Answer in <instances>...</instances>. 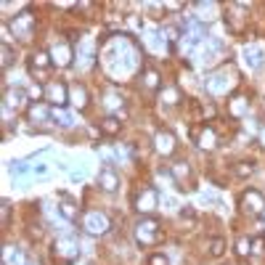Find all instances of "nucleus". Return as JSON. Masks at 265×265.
<instances>
[{"instance_id":"29","label":"nucleus","mask_w":265,"mask_h":265,"mask_svg":"<svg viewBox=\"0 0 265 265\" xmlns=\"http://www.w3.org/2000/svg\"><path fill=\"white\" fill-rule=\"evenodd\" d=\"M181 215H183V217H194V209H191V207H183Z\"/></svg>"},{"instance_id":"7","label":"nucleus","mask_w":265,"mask_h":265,"mask_svg":"<svg viewBox=\"0 0 265 265\" xmlns=\"http://www.w3.org/2000/svg\"><path fill=\"white\" fill-rule=\"evenodd\" d=\"M154 149L159 154H165V157H170V154L175 151V135L170 130H159L157 138H154Z\"/></svg>"},{"instance_id":"17","label":"nucleus","mask_w":265,"mask_h":265,"mask_svg":"<svg viewBox=\"0 0 265 265\" xmlns=\"http://www.w3.org/2000/svg\"><path fill=\"white\" fill-rule=\"evenodd\" d=\"M244 56H247V59H244V61H247V66H249V69H257V66L263 64V56H265V53L257 48V45H252V48H247Z\"/></svg>"},{"instance_id":"2","label":"nucleus","mask_w":265,"mask_h":265,"mask_svg":"<svg viewBox=\"0 0 265 265\" xmlns=\"http://www.w3.org/2000/svg\"><path fill=\"white\" fill-rule=\"evenodd\" d=\"M82 228L93 233V236H101V233L109 231V217L104 212H98V209H88L82 217Z\"/></svg>"},{"instance_id":"10","label":"nucleus","mask_w":265,"mask_h":265,"mask_svg":"<svg viewBox=\"0 0 265 265\" xmlns=\"http://www.w3.org/2000/svg\"><path fill=\"white\" fill-rule=\"evenodd\" d=\"M98 186H101L104 191H109V194L117 191V186H120V178H117L114 167H104V170H101V173H98Z\"/></svg>"},{"instance_id":"23","label":"nucleus","mask_w":265,"mask_h":265,"mask_svg":"<svg viewBox=\"0 0 265 265\" xmlns=\"http://www.w3.org/2000/svg\"><path fill=\"white\" fill-rule=\"evenodd\" d=\"M236 252H239V257H247L249 252H252V241H249L247 236H241L236 241Z\"/></svg>"},{"instance_id":"1","label":"nucleus","mask_w":265,"mask_h":265,"mask_svg":"<svg viewBox=\"0 0 265 265\" xmlns=\"http://www.w3.org/2000/svg\"><path fill=\"white\" fill-rule=\"evenodd\" d=\"M11 27H13V35L19 37V40H29V37L35 35V27H37V19L32 16L29 11H21L16 19L11 21Z\"/></svg>"},{"instance_id":"9","label":"nucleus","mask_w":265,"mask_h":265,"mask_svg":"<svg viewBox=\"0 0 265 265\" xmlns=\"http://www.w3.org/2000/svg\"><path fill=\"white\" fill-rule=\"evenodd\" d=\"M51 59H53V64H59V66H69L72 64V48H69L66 43H56L51 48Z\"/></svg>"},{"instance_id":"22","label":"nucleus","mask_w":265,"mask_h":265,"mask_svg":"<svg viewBox=\"0 0 265 265\" xmlns=\"http://www.w3.org/2000/svg\"><path fill=\"white\" fill-rule=\"evenodd\" d=\"M48 59H51L48 53H35V56H32V72H35L37 66H40V69H48V66H51Z\"/></svg>"},{"instance_id":"15","label":"nucleus","mask_w":265,"mask_h":265,"mask_svg":"<svg viewBox=\"0 0 265 265\" xmlns=\"http://www.w3.org/2000/svg\"><path fill=\"white\" fill-rule=\"evenodd\" d=\"M61 197H64V201H61L59 204V212L66 217V220H77V215H80V209H77V204L72 199H66V194H61Z\"/></svg>"},{"instance_id":"13","label":"nucleus","mask_w":265,"mask_h":265,"mask_svg":"<svg viewBox=\"0 0 265 265\" xmlns=\"http://www.w3.org/2000/svg\"><path fill=\"white\" fill-rule=\"evenodd\" d=\"M228 112H231V117H244L249 112V101L244 96H233L228 101Z\"/></svg>"},{"instance_id":"20","label":"nucleus","mask_w":265,"mask_h":265,"mask_svg":"<svg viewBox=\"0 0 265 265\" xmlns=\"http://www.w3.org/2000/svg\"><path fill=\"white\" fill-rule=\"evenodd\" d=\"M223 252H225V239H220V236L209 239V255H212V257H220Z\"/></svg>"},{"instance_id":"16","label":"nucleus","mask_w":265,"mask_h":265,"mask_svg":"<svg viewBox=\"0 0 265 265\" xmlns=\"http://www.w3.org/2000/svg\"><path fill=\"white\" fill-rule=\"evenodd\" d=\"M24 101H27V96H24L21 90H8V93H5L3 106H8V109H21V106H24Z\"/></svg>"},{"instance_id":"12","label":"nucleus","mask_w":265,"mask_h":265,"mask_svg":"<svg viewBox=\"0 0 265 265\" xmlns=\"http://www.w3.org/2000/svg\"><path fill=\"white\" fill-rule=\"evenodd\" d=\"M98 128H101L104 135H112V138H114V135H120V132H122V122L117 120V117H104Z\"/></svg>"},{"instance_id":"21","label":"nucleus","mask_w":265,"mask_h":265,"mask_svg":"<svg viewBox=\"0 0 265 265\" xmlns=\"http://www.w3.org/2000/svg\"><path fill=\"white\" fill-rule=\"evenodd\" d=\"M53 117H56V122L61 125V128H72V114L69 112H64V109H56V112H53Z\"/></svg>"},{"instance_id":"28","label":"nucleus","mask_w":265,"mask_h":265,"mask_svg":"<svg viewBox=\"0 0 265 265\" xmlns=\"http://www.w3.org/2000/svg\"><path fill=\"white\" fill-rule=\"evenodd\" d=\"M149 265H167V255H162V252L151 255V257H149Z\"/></svg>"},{"instance_id":"14","label":"nucleus","mask_w":265,"mask_h":265,"mask_svg":"<svg viewBox=\"0 0 265 265\" xmlns=\"http://www.w3.org/2000/svg\"><path fill=\"white\" fill-rule=\"evenodd\" d=\"M215 141H217V135H215V128H204V130H201V135L197 138L199 149H207V151H212L215 146H217Z\"/></svg>"},{"instance_id":"30","label":"nucleus","mask_w":265,"mask_h":265,"mask_svg":"<svg viewBox=\"0 0 265 265\" xmlns=\"http://www.w3.org/2000/svg\"><path fill=\"white\" fill-rule=\"evenodd\" d=\"M260 138H263V143H265V130H263V132H260Z\"/></svg>"},{"instance_id":"24","label":"nucleus","mask_w":265,"mask_h":265,"mask_svg":"<svg viewBox=\"0 0 265 265\" xmlns=\"http://www.w3.org/2000/svg\"><path fill=\"white\" fill-rule=\"evenodd\" d=\"M29 117H32V120H45V117H48V109L32 104V106H29Z\"/></svg>"},{"instance_id":"3","label":"nucleus","mask_w":265,"mask_h":265,"mask_svg":"<svg viewBox=\"0 0 265 265\" xmlns=\"http://www.w3.org/2000/svg\"><path fill=\"white\" fill-rule=\"evenodd\" d=\"M45 101H51L53 106L61 109L69 101V88L64 82H59V80H51L48 85H45Z\"/></svg>"},{"instance_id":"5","label":"nucleus","mask_w":265,"mask_h":265,"mask_svg":"<svg viewBox=\"0 0 265 265\" xmlns=\"http://www.w3.org/2000/svg\"><path fill=\"white\" fill-rule=\"evenodd\" d=\"M157 239H159V223L157 220H141L138 223V241H141L143 247L154 244Z\"/></svg>"},{"instance_id":"19","label":"nucleus","mask_w":265,"mask_h":265,"mask_svg":"<svg viewBox=\"0 0 265 265\" xmlns=\"http://www.w3.org/2000/svg\"><path fill=\"white\" fill-rule=\"evenodd\" d=\"M143 85L149 90H159V74L154 72V69H146L143 72Z\"/></svg>"},{"instance_id":"18","label":"nucleus","mask_w":265,"mask_h":265,"mask_svg":"<svg viewBox=\"0 0 265 265\" xmlns=\"http://www.w3.org/2000/svg\"><path fill=\"white\" fill-rule=\"evenodd\" d=\"M255 173V162H236V165H233V175H236V178H249V175H252Z\"/></svg>"},{"instance_id":"11","label":"nucleus","mask_w":265,"mask_h":265,"mask_svg":"<svg viewBox=\"0 0 265 265\" xmlns=\"http://www.w3.org/2000/svg\"><path fill=\"white\" fill-rule=\"evenodd\" d=\"M69 101H72V106L85 109L88 106V90H85L82 85H72V88H69Z\"/></svg>"},{"instance_id":"8","label":"nucleus","mask_w":265,"mask_h":265,"mask_svg":"<svg viewBox=\"0 0 265 265\" xmlns=\"http://www.w3.org/2000/svg\"><path fill=\"white\" fill-rule=\"evenodd\" d=\"M56 255H64V265H72L80 257V249H77L72 239H61V241H56Z\"/></svg>"},{"instance_id":"4","label":"nucleus","mask_w":265,"mask_h":265,"mask_svg":"<svg viewBox=\"0 0 265 265\" xmlns=\"http://www.w3.org/2000/svg\"><path fill=\"white\" fill-rule=\"evenodd\" d=\"M157 201H159V197H157V189L146 186V189H143V191L135 197V207H138V212L149 215V212H154V209H157Z\"/></svg>"},{"instance_id":"6","label":"nucleus","mask_w":265,"mask_h":265,"mask_svg":"<svg viewBox=\"0 0 265 265\" xmlns=\"http://www.w3.org/2000/svg\"><path fill=\"white\" fill-rule=\"evenodd\" d=\"M241 204H244L247 212H252V215H260L263 209H265V199H263V194L257 191V189H249L244 197H241Z\"/></svg>"},{"instance_id":"25","label":"nucleus","mask_w":265,"mask_h":265,"mask_svg":"<svg viewBox=\"0 0 265 265\" xmlns=\"http://www.w3.org/2000/svg\"><path fill=\"white\" fill-rule=\"evenodd\" d=\"M11 61H13V51H11L8 43H3V69H8Z\"/></svg>"},{"instance_id":"27","label":"nucleus","mask_w":265,"mask_h":265,"mask_svg":"<svg viewBox=\"0 0 265 265\" xmlns=\"http://www.w3.org/2000/svg\"><path fill=\"white\" fill-rule=\"evenodd\" d=\"M252 255H265V239H252Z\"/></svg>"},{"instance_id":"26","label":"nucleus","mask_w":265,"mask_h":265,"mask_svg":"<svg viewBox=\"0 0 265 265\" xmlns=\"http://www.w3.org/2000/svg\"><path fill=\"white\" fill-rule=\"evenodd\" d=\"M29 98H45V88L43 85H29Z\"/></svg>"}]
</instances>
